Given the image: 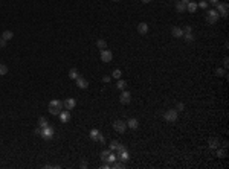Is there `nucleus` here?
<instances>
[{
  "label": "nucleus",
  "mask_w": 229,
  "mask_h": 169,
  "mask_svg": "<svg viewBox=\"0 0 229 169\" xmlns=\"http://www.w3.org/2000/svg\"><path fill=\"white\" fill-rule=\"evenodd\" d=\"M218 18H220V15H218V12L215 11V9H208V12H206V22L208 23L215 24Z\"/></svg>",
  "instance_id": "nucleus-1"
},
{
  "label": "nucleus",
  "mask_w": 229,
  "mask_h": 169,
  "mask_svg": "<svg viewBox=\"0 0 229 169\" xmlns=\"http://www.w3.org/2000/svg\"><path fill=\"white\" fill-rule=\"evenodd\" d=\"M54 126H51V125H47V126H44V128H41V137H43L44 140H51L52 137H54Z\"/></svg>",
  "instance_id": "nucleus-2"
},
{
  "label": "nucleus",
  "mask_w": 229,
  "mask_h": 169,
  "mask_svg": "<svg viewBox=\"0 0 229 169\" xmlns=\"http://www.w3.org/2000/svg\"><path fill=\"white\" fill-rule=\"evenodd\" d=\"M163 119L167 120V122H170V124H174L176 120H177V111H176L174 108L167 110V111H165V114H163Z\"/></svg>",
  "instance_id": "nucleus-3"
},
{
  "label": "nucleus",
  "mask_w": 229,
  "mask_h": 169,
  "mask_svg": "<svg viewBox=\"0 0 229 169\" xmlns=\"http://www.w3.org/2000/svg\"><path fill=\"white\" fill-rule=\"evenodd\" d=\"M113 130L116 131V133H119V134H124L125 130H127V124L122 122V120H115L113 122Z\"/></svg>",
  "instance_id": "nucleus-4"
},
{
  "label": "nucleus",
  "mask_w": 229,
  "mask_h": 169,
  "mask_svg": "<svg viewBox=\"0 0 229 169\" xmlns=\"http://www.w3.org/2000/svg\"><path fill=\"white\" fill-rule=\"evenodd\" d=\"M215 6H217L218 15H221V17L226 18V17H228V8H229V5H228V3H220V2H218Z\"/></svg>",
  "instance_id": "nucleus-5"
},
{
  "label": "nucleus",
  "mask_w": 229,
  "mask_h": 169,
  "mask_svg": "<svg viewBox=\"0 0 229 169\" xmlns=\"http://www.w3.org/2000/svg\"><path fill=\"white\" fill-rule=\"evenodd\" d=\"M130 101H131V93L127 90H122L121 96H119V102L122 105H127V104H130Z\"/></svg>",
  "instance_id": "nucleus-6"
},
{
  "label": "nucleus",
  "mask_w": 229,
  "mask_h": 169,
  "mask_svg": "<svg viewBox=\"0 0 229 169\" xmlns=\"http://www.w3.org/2000/svg\"><path fill=\"white\" fill-rule=\"evenodd\" d=\"M111 60H113V54H111L109 49H103V50H101V61L110 62Z\"/></svg>",
  "instance_id": "nucleus-7"
},
{
  "label": "nucleus",
  "mask_w": 229,
  "mask_h": 169,
  "mask_svg": "<svg viewBox=\"0 0 229 169\" xmlns=\"http://www.w3.org/2000/svg\"><path fill=\"white\" fill-rule=\"evenodd\" d=\"M58 117H60V120L63 124H67L69 120H70V110H64V111H60V114H58Z\"/></svg>",
  "instance_id": "nucleus-8"
},
{
  "label": "nucleus",
  "mask_w": 229,
  "mask_h": 169,
  "mask_svg": "<svg viewBox=\"0 0 229 169\" xmlns=\"http://www.w3.org/2000/svg\"><path fill=\"white\" fill-rule=\"evenodd\" d=\"M63 107H64L66 110H73L77 107V101L73 98H69V99H66V101L63 102Z\"/></svg>",
  "instance_id": "nucleus-9"
},
{
  "label": "nucleus",
  "mask_w": 229,
  "mask_h": 169,
  "mask_svg": "<svg viewBox=\"0 0 229 169\" xmlns=\"http://www.w3.org/2000/svg\"><path fill=\"white\" fill-rule=\"evenodd\" d=\"M148 31H150V26H148L145 22H142V23L137 24V32H139L141 35H147Z\"/></svg>",
  "instance_id": "nucleus-10"
},
{
  "label": "nucleus",
  "mask_w": 229,
  "mask_h": 169,
  "mask_svg": "<svg viewBox=\"0 0 229 169\" xmlns=\"http://www.w3.org/2000/svg\"><path fill=\"white\" fill-rule=\"evenodd\" d=\"M75 82H77V86H78L79 88H87V87H89V81H87V79H84L81 75H79V76L75 79Z\"/></svg>",
  "instance_id": "nucleus-11"
},
{
  "label": "nucleus",
  "mask_w": 229,
  "mask_h": 169,
  "mask_svg": "<svg viewBox=\"0 0 229 169\" xmlns=\"http://www.w3.org/2000/svg\"><path fill=\"white\" fill-rule=\"evenodd\" d=\"M208 146H209L211 149H217V148L220 146V140H218V139H214V137H211V139L208 140Z\"/></svg>",
  "instance_id": "nucleus-12"
},
{
  "label": "nucleus",
  "mask_w": 229,
  "mask_h": 169,
  "mask_svg": "<svg viewBox=\"0 0 229 169\" xmlns=\"http://www.w3.org/2000/svg\"><path fill=\"white\" fill-rule=\"evenodd\" d=\"M127 126H129V128H131V130H136L137 126H139V120L137 119H135V117H131V119H129L127 120Z\"/></svg>",
  "instance_id": "nucleus-13"
},
{
  "label": "nucleus",
  "mask_w": 229,
  "mask_h": 169,
  "mask_svg": "<svg viewBox=\"0 0 229 169\" xmlns=\"http://www.w3.org/2000/svg\"><path fill=\"white\" fill-rule=\"evenodd\" d=\"M171 34H173L174 38H182V37H183V31L180 29V28H177V26H174V28L171 29Z\"/></svg>",
  "instance_id": "nucleus-14"
},
{
  "label": "nucleus",
  "mask_w": 229,
  "mask_h": 169,
  "mask_svg": "<svg viewBox=\"0 0 229 169\" xmlns=\"http://www.w3.org/2000/svg\"><path fill=\"white\" fill-rule=\"evenodd\" d=\"M49 107L61 110V108H63V101H60V99H52V101L49 102Z\"/></svg>",
  "instance_id": "nucleus-15"
},
{
  "label": "nucleus",
  "mask_w": 229,
  "mask_h": 169,
  "mask_svg": "<svg viewBox=\"0 0 229 169\" xmlns=\"http://www.w3.org/2000/svg\"><path fill=\"white\" fill-rule=\"evenodd\" d=\"M101 136H103V134H101V133H99V131H98L96 128H95V130H92V131H90V134H89V137H90V139H92L93 142H98Z\"/></svg>",
  "instance_id": "nucleus-16"
},
{
  "label": "nucleus",
  "mask_w": 229,
  "mask_h": 169,
  "mask_svg": "<svg viewBox=\"0 0 229 169\" xmlns=\"http://www.w3.org/2000/svg\"><path fill=\"white\" fill-rule=\"evenodd\" d=\"M176 11H177V12H183V11H186V2H182V0H179V2L176 3Z\"/></svg>",
  "instance_id": "nucleus-17"
},
{
  "label": "nucleus",
  "mask_w": 229,
  "mask_h": 169,
  "mask_svg": "<svg viewBox=\"0 0 229 169\" xmlns=\"http://www.w3.org/2000/svg\"><path fill=\"white\" fill-rule=\"evenodd\" d=\"M186 11H188V12H196L197 11V3L193 2V0L188 2V3H186Z\"/></svg>",
  "instance_id": "nucleus-18"
},
{
  "label": "nucleus",
  "mask_w": 229,
  "mask_h": 169,
  "mask_svg": "<svg viewBox=\"0 0 229 169\" xmlns=\"http://www.w3.org/2000/svg\"><path fill=\"white\" fill-rule=\"evenodd\" d=\"M111 168H113V169H124V168H125V163L121 162V160H119V162L115 160L113 163H110V169H111Z\"/></svg>",
  "instance_id": "nucleus-19"
},
{
  "label": "nucleus",
  "mask_w": 229,
  "mask_h": 169,
  "mask_svg": "<svg viewBox=\"0 0 229 169\" xmlns=\"http://www.w3.org/2000/svg\"><path fill=\"white\" fill-rule=\"evenodd\" d=\"M217 155L220 157V158H226V157H228L226 148H217Z\"/></svg>",
  "instance_id": "nucleus-20"
},
{
  "label": "nucleus",
  "mask_w": 229,
  "mask_h": 169,
  "mask_svg": "<svg viewBox=\"0 0 229 169\" xmlns=\"http://www.w3.org/2000/svg\"><path fill=\"white\" fill-rule=\"evenodd\" d=\"M12 37H14V34H12V31H5V32L2 34V38H3V40H6V41H9V40H12Z\"/></svg>",
  "instance_id": "nucleus-21"
},
{
  "label": "nucleus",
  "mask_w": 229,
  "mask_h": 169,
  "mask_svg": "<svg viewBox=\"0 0 229 169\" xmlns=\"http://www.w3.org/2000/svg\"><path fill=\"white\" fill-rule=\"evenodd\" d=\"M78 76H79V73H78V70H77L75 67L69 70V78H70V79H77Z\"/></svg>",
  "instance_id": "nucleus-22"
},
{
  "label": "nucleus",
  "mask_w": 229,
  "mask_h": 169,
  "mask_svg": "<svg viewBox=\"0 0 229 169\" xmlns=\"http://www.w3.org/2000/svg\"><path fill=\"white\" fill-rule=\"evenodd\" d=\"M110 149H104L103 152L99 154V157H101V160H104V162H107V158H109V155H110Z\"/></svg>",
  "instance_id": "nucleus-23"
},
{
  "label": "nucleus",
  "mask_w": 229,
  "mask_h": 169,
  "mask_svg": "<svg viewBox=\"0 0 229 169\" xmlns=\"http://www.w3.org/2000/svg\"><path fill=\"white\" fill-rule=\"evenodd\" d=\"M116 87H118L119 90L122 92V90H125V87H127V82L124 81V79H119V81H118V84H116Z\"/></svg>",
  "instance_id": "nucleus-24"
},
{
  "label": "nucleus",
  "mask_w": 229,
  "mask_h": 169,
  "mask_svg": "<svg viewBox=\"0 0 229 169\" xmlns=\"http://www.w3.org/2000/svg\"><path fill=\"white\" fill-rule=\"evenodd\" d=\"M96 46L99 47L101 50H103V49H107V43H105V40H96Z\"/></svg>",
  "instance_id": "nucleus-25"
},
{
  "label": "nucleus",
  "mask_w": 229,
  "mask_h": 169,
  "mask_svg": "<svg viewBox=\"0 0 229 169\" xmlns=\"http://www.w3.org/2000/svg\"><path fill=\"white\" fill-rule=\"evenodd\" d=\"M38 125L41 126V128H44V126H47L49 124H47V119L46 117H43V116H41V117L38 119Z\"/></svg>",
  "instance_id": "nucleus-26"
},
{
  "label": "nucleus",
  "mask_w": 229,
  "mask_h": 169,
  "mask_svg": "<svg viewBox=\"0 0 229 169\" xmlns=\"http://www.w3.org/2000/svg\"><path fill=\"white\" fill-rule=\"evenodd\" d=\"M183 38L188 41V43H191V41H194L196 40V37L193 35V34H183Z\"/></svg>",
  "instance_id": "nucleus-27"
},
{
  "label": "nucleus",
  "mask_w": 229,
  "mask_h": 169,
  "mask_svg": "<svg viewBox=\"0 0 229 169\" xmlns=\"http://www.w3.org/2000/svg\"><path fill=\"white\" fill-rule=\"evenodd\" d=\"M121 75H122V72L119 70V69H115V70H113V73H111V76H113V78H116V79H121Z\"/></svg>",
  "instance_id": "nucleus-28"
},
{
  "label": "nucleus",
  "mask_w": 229,
  "mask_h": 169,
  "mask_svg": "<svg viewBox=\"0 0 229 169\" xmlns=\"http://www.w3.org/2000/svg\"><path fill=\"white\" fill-rule=\"evenodd\" d=\"M118 146H119V142H116V140H111V142H110V151L118 149Z\"/></svg>",
  "instance_id": "nucleus-29"
},
{
  "label": "nucleus",
  "mask_w": 229,
  "mask_h": 169,
  "mask_svg": "<svg viewBox=\"0 0 229 169\" xmlns=\"http://www.w3.org/2000/svg\"><path fill=\"white\" fill-rule=\"evenodd\" d=\"M6 73H8V66L0 62V75H6Z\"/></svg>",
  "instance_id": "nucleus-30"
},
{
  "label": "nucleus",
  "mask_w": 229,
  "mask_h": 169,
  "mask_svg": "<svg viewBox=\"0 0 229 169\" xmlns=\"http://www.w3.org/2000/svg\"><path fill=\"white\" fill-rule=\"evenodd\" d=\"M197 8L206 9V8H208V2H206V0H202V2H199V3H197Z\"/></svg>",
  "instance_id": "nucleus-31"
},
{
  "label": "nucleus",
  "mask_w": 229,
  "mask_h": 169,
  "mask_svg": "<svg viewBox=\"0 0 229 169\" xmlns=\"http://www.w3.org/2000/svg\"><path fill=\"white\" fill-rule=\"evenodd\" d=\"M183 110H185L183 102H177V104H176V111H183Z\"/></svg>",
  "instance_id": "nucleus-32"
},
{
  "label": "nucleus",
  "mask_w": 229,
  "mask_h": 169,
  "mask_svg": "<svg viewBox=\"0 0 229 169\" xmlns=\"http://www.w3.org/2000/svg\"><path fill=\"white\" fill-rule=\"evenodd\" d=\"M60 111H61V110H58V108H52V107H49V113H51V114H54V116H58V114H60Z\"/></svg>",
  "instance_id": "nucleus-33"
},
{
  "label": "nucleus",
  "mask_w": 229,
  "mask_h": 169,
  "mask_svg": "<svg viewBox=\"0 0 229 169\" xmlns=\"http://www.w3.org/2000/svg\"><path fill=\"white\" fill-rule=\"evenodd\" d=\"M215 75H217V76H225L226 72L223 70V69H217V70H215Z\"/></svg>",
  "instance_id": "nucleus-34"
},
{
  "label": "nucleus",
  "mask_w": 229,
  "mask_h": 169,
  "mask_svg": "<svg viewBox=\"0 0 229 169\" xmlns=\"http://www.w3.org/2000/svg\"><path fill=\"white\" fill-rule=\"evenodd\" d=\"M115 160H118V158H116L115 154H111V152H110V155H109V158H107V163H113Z\"/></svg>",
  "instance_id": "nucleus-35"
},
{
  "label": "nucleus",
  "mask_w": 229,
  "mask_h": 169,
  "mask_svg": "<svg viewBox=\"0 0 229 169\" xmlns=\"http://www.w3.org/2000/svg\"><path fill=\"white\" fill-rule=\"evenodd\" d=\"M182 31H183V34H191L193 32V28H191V26H185Z\"/></svg>",
  "instance_id": "nucleus-36"
},
{
  "label": "nucleus",
  "mask_w": 229,
  "mask_h": 169,
  "mask_svg": "<svg viewBox=\"0 0 229 169\" xmlns=\"http://www.w3.org/2000/svg\"><path fill=\"white\" fill-rule=\"evenodd\" d=\"M0 47H6V40H3V38H0Z\"/></svg>",
  "instance_id": "nucleus-37"
},
{
  "label": "nucleus",
  "mask_w": 229,
  "mask_h": 169,
  "mask_svg": "<svg viewBox=\"0 0 229 169\" xmlns=\"http://www.w3.org/2000/svg\"><path fill=\"white\" fill-rule=\"evenodd\" d=\"M101 169H110V163H104V165L101 166Z\"/></svg>",
  "instance_id": "nucleus-38"
},
{
  "label": "nucleus",
  "mask_w": 229,
  "mask_h": 169,
  "mask_svg": "<svg viewBox=\"0 0 229 169\" xmlns=\"http://www.w3.org/2000/svg\"><path fill=\"white\" fill-rule=\"evenodd\" d=\"M98 142H99V143H103V145H104V143H105V139H104V136H101Z\"/></svg>",
  "instance_id": "nucleus-39"
},
{
  "label": "nucleus",
  "mask_w": 229,
  "mask_h": 169,
  "mask_svg": "<svg viewBox=\"0 0 229 169\" xmlns=\"http://www.w3.org/2000/svg\"><path fill=\"white\" fill-rule=\"evenodd\" d=\"M35 134H41V126H38V128H35Z\"/></svg>",
  "instance_id": "nucleus-40"
},
{
  "label": "nucleus",
  "mask_w": 229,
  "mask_h": 169,
  "mask_svg": "<svg viewBox=\"0 0 229 169\" xmlns=\"http://www.w3.org/2000/svg\"><path fill=\"white\" fill-rule=\"evenodd\" d=\"M110 79H111L110 76H104V78H103V81H104V82H110Z\"/></svg>",
  "instance_id": "nucleus-41"
},
{
  "label": "nucleus",
  "mask_w": 229,
  "mask_h": 169,
  "mask_svg": "<svg viewBox=\"0 0 229 169\" xmlns=\"http://www.w3.org/2000/svg\"><path fill=\"white\" fill-rule=\"evenodd\" d=\"M208 2H209L211 5H214V6H215V5L218 3V0H208Z\"/></svg>",
  "instance_id": "nucleus-42"
},
{
  "label": "nucleus",
  "mask_w": 229,
  "mask_h": 169,
  "mask_svg": "<svg viewBox=\"0 0 229 169\" xmlns=\"http://www.w3.org/2000/svg\"><path fill=\"white\" fill-rule=\"evenodd\" d=\"M228 66H229V60H228V56L225 58V67L228 69Z\"/></svg>",
  "instance_id": "nucleus-43"
},
{
  "label": "nucleus",
  "mask_w": 229,
  "mask_h": 169,
  "mask_svg": "<svg viewBox=\"0 0 229 169\" xmlns=\"http://www.w3.org/2000/svg\"><path fill=\"white\" fill-rule=\"evenodd\" d=\"M81 168H87V162H83L81 163Z\"/></svg>",
  "instance_id": "nucleus-44"
},
{
  "label": "nucleus",
  "mask_w": 229,
  "mask_h": 169,
  "mask_svg": "<svg viewBox=\"0 0 229 169\" xmlns=\"http://www.w3.org/2000/svg\"><path fill=\"white\" fill-rule=\"evenodd\" d=\"M141 2H142V3H150L151 0H141Z\"/></svg>",
  "instance_id": "nucleus-45"
},
{
  "label": "nucleus",
  "mask_w": 229,
  "mask_h": 169,
  "mask_svg": "<svg viewBox=\"0 0 229 169\" xmlns=\"http://www.w3.org/2000/svg\"><path fill=\"white\" fill-rule=\"evenodd\" d=\"M113 2H119V0H113Z\"/></svg>",
  "instance_id": "nucleus-46"
},
{
  "label": "nucleus",
  "mask_w": 229,
  "mask_h": 169,
  "mask_svg": "<svg viewBox=\"0 0 229 169\" xmlns=\"http://www.w3.org/2000/svg\"><path fill=\"white\" fill-rule=\"evenodd\" d=\"M0 38H2V37H0Z\"/></svg>",
  "instance_id": "nucleus-47"
}]
</instances>
